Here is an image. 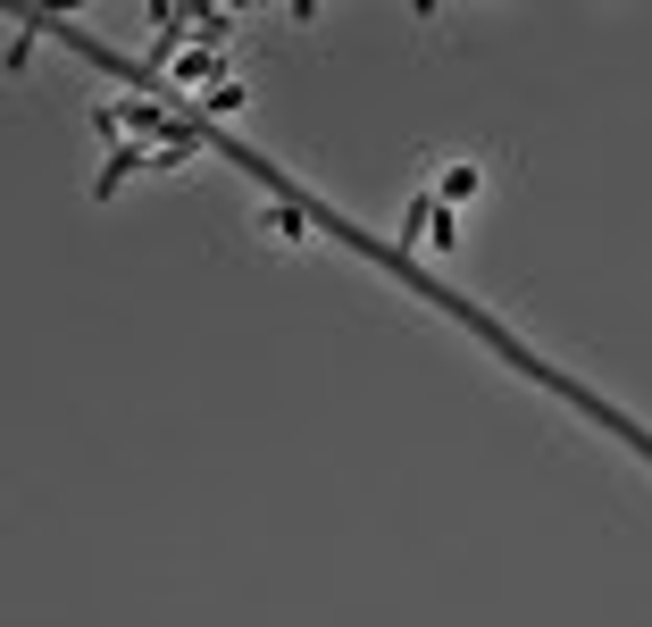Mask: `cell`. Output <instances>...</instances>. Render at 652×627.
I'll return each instance as SVG.
<instances>
[{"label":"cell","mask_w":652,"mask_h":627,"mask_svg":"<svg viewBox=\"0 0 652 627\" xmlns=\"http://www.w3.org/2000/svg\"><path fill=\"white\" fill-rule=\"evenodd\" d=\"M268 226H276V243H301V235H310V218H301V209H276Z\"/></svg>","instance_id":"cell-2"},{"label":"cell","mask_w":652,"mask_h":627,"mask_svg":"<svg viewBox=\"0 0 652 627\" xmlns=\"http://www.w3.org/2000/svg\"><path fill=\"white\" fill-rule=\"evenodd\" d=\"M477 193V168H469V159H460V168H444V201H469Z\"/></svg>","instance_id":"cell-1"}]
</instances>
